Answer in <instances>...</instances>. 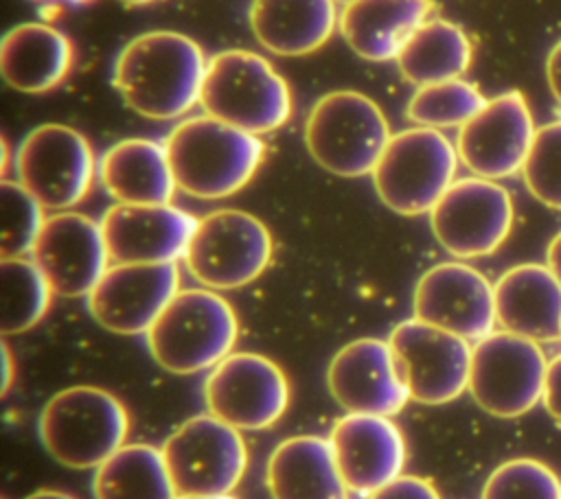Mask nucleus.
<instances>
[{
	"label": "nucleus",
	"instance_id": "f257e3e1",
	"mask_svg": "<svg viewBox=\"0 0 561 499\" xmlns=\"http://www.w3.org/2000/svg\"><path fill=\"white\" fill-rule=\"evenodd\" d=\"M206 63L204 50L188 35L149 31L121 48L112 66V85L136 114L173 120L199 103Z\"/></svg>",
	"mask_w": 561,
	"mask_h": 499
},
{
	"label": "nucleus",
	"instance_id": "f03ea898",
	"mask_svg": "<svg viewBox=\"0 0 561 499\" xmlns=\"http://www.w3.org/2000/svg\"><path fill=\"white\" fill-rule=\"evenodd\" d=\"M175 184L197 199H224L239 193L263 160V140L215 116L180 120L164 140Z\"/></svg>",
	"mask_w": 561,
	"mask_h": 499
},
{
	"label": "nucleus",
	"instance_id": "7ed1b4c3",
	"mask_svg": "<svg viewBox=\"0 0 561 499\" xmlns=\"http://www.w3.org/2000/svg\"><path fill=\"white\" fill-rule=\"evenodd\" d=\"M125 405L107 390L72 385L53 394L39 411L37 436L46 453L68 468H99L127 438Z\"/></svg>",
	"mask_w": 561,
	"mask_h": 499
},
{
	"label": "nucleus",
	"instance_id": "20e7f679",
	"mask_svg": "<svg viewBox=\"0 0 561 499\" xmlns=\"http://www.w3.org/2000/svg\"><path fill=\"white\" fill-rule=\"evenodd\" d=\"M239 322L213 289H180L147 330L153 361L173 374H195L215 368L232 352Z\"/></svg>",
	"mask_w": 561,
	"mask_h": 499
},
{
	"label": "nucleus",
	"instance_id": "39448f33",
	"mask_svg": "<svg viewBox=\"0 0 561 499\" xmlns=\"http://www.w3.org/2000/svg\"><path fill=\"white\" fill-rule=\"evenodd\" d=\"M199 105L204 114L261 136L289 120L291 92L263 55L228 48L208 59Z\"/></svg>",
	"mask_w": 561,
	"mask_h": 499
},
{
	"label": "nucleus",
	"instance_id": "423d86ee",
	"mask_svg": "<svg viewBox=\"0 0 561 499\" xmlns=\"http://www.w3.org/2000/svg\"><path fill=\"white\" fill-rule=\"evenodd\" d=\"M458 160L456 147L440 129H403L383 147L370 173L373 186L392 212L425 214L454 184Z\"/></svg>",
	"mask_w": 561,
	"mask_h": 499
},
{
	"label": "nucleus",
	"instance_id": "0eeeda50",
	"mask_svg": "<svg viewBox=\"0 0 561 499\" xmlns=\"http://www.w3.org/2000/svg\"><path fill=\"white\" fill-rule=\"evenodd\" d=\"M390 127L379 105L362 92L337 90L320 96L305 123V144L316 164L337 177L373 173Z\"/></svg>",
	"mask_w": 561,
	"mask_h": 499
},
{
	"label": "nucleus",
	"instance_id": "6e6552de",
	"mask_svg": "<svg viewBox=\"0 0 561 499\" xmlns=\"http://www.w3.org/2000/svg\"><path fill=\"white\" fill-rule=\"evenodd\" d=\"M272 247V234L261 219L245 210L221 208L197 219L184 265L206 289H239L265 271Z\"/></svg>",
	"mask_w": 561,
	"mask_h": 499
},
{
	"label": "nucleus",
	"instance_id": "1a4fd4ad",
	"mask_svg": "<svg viewBox=\"0 0 561 499\" xmlns=\"http://www.w3.org/2000/svg\"><path fill=\"white\" fill-rule=\"evenodd\" d=\"M548 359L528 337L493 330L471 348L469 394L495 418H517L528 414L546 387Z\"/></svg>",
	"mask_w": 561,
	"mask_h": 499
},
{
	"label": "nucleus",
	"instance_id": "9d476101",
	"mask_svg": "<svg viewBox=\"0 0 561 499\" xmlns=\"http://www.w3.org/2000/svg\"><path fill=\"white\" fill-rule=\"evenodd\" d=\"M160 449L178 497L230 495L248 468L241 431L213 414L188 418Z\"/></svg>",
	"mask_w": 561,
	"mask_h": 499
},
{
	"label": "nucleus",
	"instance_id": "9b49d317",
	"mask_svg": "<svg viewBox=\"0 0 561 499\" xmlns=\"http://www.w3.org/2000/svg\"><path fill=\"white\" fill-rule=\"evenodd\" d=\"M427 214L438 245L454 258L467 260L500 250L511 234L515 208L502 184L471 175L454 179Z\"/></svg>",
	"mask_w": 561,
	"mask_h": 499
},
{
	"label": "nucleus",
	"instance_id": "f8f14e48",
	"mask_svg": "<svg viewBox=\"0 0 561 499\" xmlns=\"http://www.w3.org/2000/svg\"><path fill=\"white\" fill-rule=\"evenodd\" d=\"M18 182L48 210L77 206L90 190L94 155L88 138L68 125L31 129L13 158Z\"/></svg>",
	"mask_w": 561,
	"mask_h": 499
},
{
	"label": "nucleus",
	"instance_id": "ddd939ff",
	"mask_svg": "<svg viewBox=\"0 0 561 499\" xmlns=\"http://www.w3.org/2000/svg\"><path fill=\"white\" fill-rule=\"evenodd\" d=\"M208 414L239 431L272 427L289 405L285 372L256 352H230L204 379Z\"/></svg>",
	"mask_w": 561,
	"mask_h": 499
},
{
	"label": "nucleus",
	"instance_id": "4468645a",
	"mask_svg": "<svg viewBox=\"0 0 561 499\" xmlns=\"http://www.w3.org/2000/svg\"><path fill=\"white\" fill-rule=\"evenodd\" d=\"M410 398L421 405H445L469 390L471 344L445 328L410 317L388 337Z\"/></svg>",
	"mask_w": 561,
	"mask_h": 499
},
{
	"label": "nucleus",
	"instance_id": "2eb2a0df",
	"mask_svg": "<svg viewBox=\"0 0 561 499\" xmlns=\"http://www.w3.org/2000/svg\"><path fill=\"white\" fill-rule=\"evenodd\" d=\"M535 134L524 94L508 90L489 98L471 120L458 127L456 151L473 175L497 182L522 173Z\"/></svg>",
	"mask_w": 561,
	"mask_h": 499
},
{
	"label": "nucleus",
	"instance_id": "dca6fc26",
	"mask_svg": "<svg viewBox=\"0 0 561 499\" xmlns=\"http://www.w3.org/2000/svg\"><path fill=\"white\" fill-rule=\"evenodd\" d=\"M416 320L445 328L467 341H480L497 324L495 291L476 267L447 260L430 267L412 293Z\"/></svg>",
	"mask_w": 561,
	"mask_h": 499
},
{
	"label": "nucleus",
	"instance_id": "f3484780",
	"mask_svg": "<svg viewBox=\"0 0 561 499\" xmlns=\"http://www.w3.org/2000/svg\"><path fill=\"white\" fill-rule=\"evenodd\" d=\"M178 291V263H114L90 291L88 309L105 330L147 335Z\"/></svg>",
	"mask_w": 561,
	"mask_h": 499
},
{
	"label": "nucleus",
	"instance_id": "a211bd4d",
	"mask_svg": "<svg viewBox=\"0 0 561 499\" xmlns=\"http://www.w3.org/2000/svg\"><path fill=\"white\" fill-rule=\"evenodd\" d=\"M28 258L61 298H88L110 267L101 223L72 210L46 217Z\"/></svg>",
	"mask_w": 561,
	"mask_h": 499
},
{
	"label": "nucleus",
	"instance_id": "6ab92c4d",
	"mask_svg": "<svg viewBox=\"0 0 561 499\" xmlns=\"http://www.w3.org/2000/svg\"><path fill=\"white\" fill-rule=\"evenodd\" d=\"M327 387L351 414L394 416L412 401L390 344L377 337L342 346L327 368Z\"/></svg>",
	"mask_w": 561,
	"mask_h": 499
},
{
	"label": "nucleus",
	"instance_id": "aec40b11",
	"mask_svg": "<svg viewBox=\"0 0 561 499\" xmlns=\"http://www.w3.org/2000/svg\"><path fill=\"white\" fill-rule=\"evenodd\" d=\"M99 223L110 260L175 263L184 258L197 219L171 204H114Z\"/></svg>",
	"mask_w": 561,
	"mask_h": 499
},
{
	"label": "nucleus",
	"instance_id": "412c9836",
	"mask_svg": "<svg viewBox=\"0 0 561 499\" xmlns=\"http://www.w3.org/2000/svg\"><path fill=\"white\" fill-rule=\"evenodd\" d=\"M348 492L370 497L405 466V438L390 416L346 414L329 436Z\"/></svg>",
	"mask_w": 561,
	"mask_h": 499
},
{
	"label": "nucleus",
	"instance_id": "4be33fe9",
	"mask_svg": "<svg viewBox=\"0 0 561 499\" xmlns=\"http://www.w3.org/2000/svg\"><path fill=\"white\" fill-rule=\"evenodd\" d=\"M493 291L502 330L539 344L561 339V282L548 265H515L497 278Z\"/></svg>",
	"mask_w": 561,
	"mask_h": 499
},
{
	"label": "nucleus",
	"instance_id": "5701e85b",
	"mask_svg": "<svg viewBox=\"0 0 561 499\" xmlns=\"http://www.w3.org/2000/svg\"><path fill=\"white\" fill-rule=\"evenodd\" d=\"M432 9V0H351L337 15V28L362 59L388 61L397 59Z\"/></svg>",
	"mask_w": 561,
	"mask_h": 499
},
{
	"label": "nucleus",
	"instance_id": "b1692460",
	"mask_svg": "<svg viewBox=\"0 0 561 499\" xmlns=\"http://www.w3.org/2000/svg\"><path fill=\"white\" fill-rule=\"evenodd\" d=\"M265 481L272 499H348L329 440L294 436L276 444Z\"/></svg>",
	"mask_w": 561,
	"mask_h": 499
},
{
	"label": "nucleus",
	"instance_id": "393cba45",
	"mask_svg": "<svg viewBox=\"0 0 561 499\" xmlns=\"http://www.w3.org/2000/svg\"><path fill=\"white\" fill-rule=\"evenodd\" d=\"M337 15L333 0H252L248 22L263 48L300 57L329 42Z\"/></svg>",
	"mask_w": 561,
	"mask_h": 499
},
{
	"label": "nucleus",
	"instance_id": "a878e982",
	"mask_svg": "<svg viewBox=\"0 0 561 499\" xmlns=\"http://www.w3.org/2000/svg\"><path fill=\"white\" fill-rule=\"evenodd\" d=\"M72 63L70 39L42 22L9 28L0 42V74L9 88L39 94L59 85Z\"/></svg>",
	"mask_w": 561,
	"mask_h": 499
},
{
	"label": "nucleus",
	"instance_id": "bb28decb",
	"mask_svg": "<svg viewBox=\"0 0 561 499\" xmlns=\"http://www.w3.org/2000/svg\"><path fill=\"white\" fill-rule=\"evenodd\" d=\"M103 188L116 204H171L178 188L164 142L125 138L99 160Z\"/></svg>",
	"mask_w": 561,
	"mask_h": 499
},
{
	"label": "nucleus",
	"instance_id": "cd10ccee",
	"mask_svg": "<svg viewBox=\"0 0 561 499\" xmlns=\"http://www.w3.org/2000/svg\"><path fill=\"white\" fill-rule=\"evenodd\" d=\"M473 46L467 33L449 20L423 22L397 55V68L405 81L430 85L460 79L471 66Z\"/></svg>",
	"mask_w": 561,
	"mask_h": 499
},
{
	"label": "nucleus",
	"instance_id": "c85d7f7f",
	"mask_svg": "<svg viewBox=\"0 0 561 499\" xmlns=\"http://www.w3.org/2000/svg\"><path fill=\"white\" fill-rule=\"evenodd\" d=\"M94 499H175L162 449L153 444H123L92 477Z\"/></svg>",
	"mask_w": 561,
	"mask_h": 499
},
{
	"label": "nucleus",
	"instance_id": "c756f323",
	"mask_svg": "<svg viewBox=\"0 0 561 499\" xmlns=\"http://www.w3.org/2000/svg\"><path fill=\"white\" fill-rule=\"evenodd\" d=\"M2 276V335H20L33 328L48 311L53 289L33 258L15 256L0 260Z\"/></svg>",
	"mask_w": 561,
	"mask_h": 499
},
{
	"label": "nucleus",
	"instance_id": "7c9ffc66",
	"mask_svg": "<svg viewBox=\"0 0 561 499\" xmlns=\"http://www.w3.org/2000/svg\"><path fill=\"white\" fill-rule=\"evenodd\" d=\"M486 96L465 79H449L440 83L419 85L408 101L405 116L419 127H462L484 105Z\"/></svg>",
	"mask_w": 561,
	"mask_h": 499
},
{
	"label": "nucleus",
	"instance_id": "2f4dec72",
	"mask_svg": "<svg viewBox=\"0 0 561 499\" xmlns=\"http://www.w3.org/2000/svg\"><path fill=\"white\" fill-rule=\"evenodd\" d=\"M480 499H561V479L539 460L515 457L493 468Z\"/></svg>",
	"mask_w": 561,
	"mask_h": 499
},
{
	"label": "nucleus",
	"instance_id": "473e14b6",
	"mask_svg": "<svg viewBox=\"0 0 561 499\" xmlns=\"http://www.w3.org/2000/svg\"><path fill=\"white\" fill-rule=\"evenodd\" d=\"M0 201H2V239H0L2 258L31 254L42 232V225L46 221L44 206L18 179L0 182Z\"/></svg>",
	"mask_w": 561,
	"mask_h": 499
},
{
	"label": "nucleus",
	"instance_id": "72a5a7b5",
	"mask_svg": "<svg viewBox=\"0 0 561 499\" xmlns=\"http://www.w3.org/2000/svg\"><path fill=\"white\" fill-rule=\"evenodd\" d=\"M522 175L537 201L561 210V118L537 129Z\"/></svg>",
	"mask_w": 561,
	"mask_h": 499
},
{
	"label": "nucleus",
	"instance_id": "f704fd0d",
	"mask_svg": "<svg viewBox=\"0 0 561 499\" xmlns=\"http://www.w3.org/2000/svg\"><path fill=\"white\" fill-rule=\"evenodd\" d=\"M368 499H440V495L430 479L401 473L399 477L375 490Z\"/></svg>",
	"mask_w": 561,
	"mask_h": 499
},
{
	"label": "nucleus",
	"instance_id": "c9c22d12",
	"mask_svg": "<svg viewBox=\"0 0 561 499\" xmlns=\"http://www.w3.org/2000/svg\"><path fill=\"white\" fill-rule=\"evenodd\" d=\"M543 405L548 414L561 425V355L548 361L546 387H543Z\"/></svg>",
	"mask_w": 561,
	"mask_h": 499
},
{
	"label": "nucleus",
	"instance_id": "e433bc0d",
	"mask_svg": "<svg viewBox=\"0 0 561 499\" xmlns=\"http://www.w3.org/2000/svg\"><path fill=\"white\" fill-rule=\"evenodd\" d=\"M546 81L552 96L561 105V39L550 48L546 57Z\"/></svg>",
	"mask_w": 561,
	"mask_h": 499
},
{
	"label": "nucleus",
	"instance_id": "4c0bfd02",
	"mask_svg": "<svg viewBox=\"0 0 561 499\" xmlns=\"http://www.w3.org/2000/svg\"><path fill=\"white\" fill-rule=\"evenodd\" d=\"M546 265L550 267V271L559 278L561 282V232H557L552 236V241L548 243V250H546Z\"/></svg>",
	"mask_w": 561,
	"mask_h": 499
},
{
	"label": "nucleus",
	"instance_id": "58836bf2",
	"mask_svg": "<svg viewBox=\"0 0 561 499\" xmlns=\"http://www.w3.org/2000/svg\"><path fill=\"white\" fill-rule=\"evenodd\" d=\"M11 383H13V357H11L9 344L2 341V396H7Z\"/></svg>",
	"mask_w": 561,
	"mask_h": 499
},
{
	"label": "nucleus",
	"instance_id": "ea45409f",
	"mask_svg": "<svg viewBox=\"0 0 561 499\" xmlns=\"http://www.w3.org/2000/svg\"><path fill=\"white\" fill-rule=\"evenodd\" d=\"M24 499H75V497H72V495H68V492H61V490L44 488V490H35V492L26 495Z\"/></svg>",
	"mask_w": 561,
	"mask_h": 499
},
{
	"label": "nucleus",
	"instance_id": "a19ab883",
	"mask_svg": "<svg viewBox=\"0 0 561 499\" xmlns=\"http://www.w3.org/2000/svg\"><path fill=\"white\" fill-rule=\"evenodd\" d=\"M175 499H234L232 495H188V497H175Z\"/></svg>",
	"mask_w": 561,
	"mask_h": 499
},
{
	"label": "nucleus",
	"instance_id": "79ce46f5",
	"mask_svg": "<svg viewBox=\"0 0 561 499\" xmlns=\"http://www.w3.org/2000/svg\"><path fill=\"white\" fill-rule=\"evenodd\" d=\"M118 2L129 4V7H140V4H149V2H153V0H118Z\"/></svg>",
	"mask_w": 561,
	"mask_h": 499
},
{
	"label": "nucleus",
	"instance_id": "37998d69",
	"mask_svg": "<svg viewBox=\"0 0 561 499\" xmlns=\"http://www.w3.org/2000/svg\"><path fill=\"white\" fill-rule=\"evenodd\" d=\"M333 2H335V4H342V7H344V4H348L351 0H333Z\"/></svg>",
	"mask_w": 561,
	"mask_h": 499
}]
</instances>
